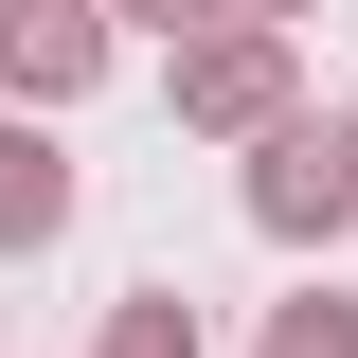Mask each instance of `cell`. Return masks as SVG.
I'll return each instance as SVG.
<instances>
[{
    "label": "cell",
    "instance_id": "cell-1",
    "mask_svg": "<svg viewBox=\"0 0 358 358\" xmlns=\"http://www.w3.org/2000/svg\"><path fill=\"white\" fill-rule=\"evenodd\" d=\"M162 108H179L197 143H268V126H305V54L268 36V18H197L179 72H162Z\"/></svg>",
    "mask_w": 358,
    "mask_h": 358
},
{
    "label": "cell",
    "instance_id": "cell-9",
    "mask_svg": "<svg viewBox=\"0 0 358 358\" xmlns=\"http://www.w3.org/2000/svg\"><path fill=\"white\" fill-rule=\"evenodd\" d=\"M341 126H358V90H341Z\"/></svg>",
    "mask_w": 358,
    "mask_h": 358
},
{
    "label": "cell",
    "instance_id": "cell-7",
    "mask_svg": "<svg viewBox=\"0 0 358 358\" xmlns=\"http://www.w3.org/2000/svg\"><path fill=\"white\" fill-rule=\"evenodd\" d=\"M126 18L143 36H197V18H233V0H108V36H126Z\"/></svg>",
    "mask_w": 358,
    "mask_h": 358
},
{
    "label": "cell",
    "instance_id": "cell-8",
    "mask_svg": "<svg viewBox=\"0 0 358 358\" xmlns=\"http://www.w3.org/2000/svg\"><path fill=\"white\" fill-rule=\"evenodd\" d=\"M233 18H268V36H287V18H322V0H233Z\"/></svg>",
    "mask_w": 358,
    "mask_h": 358
},
{
    "label": "cell",
    "instance_id": "cell-4",
    "mask_svg": "<svg viewBox=\"0 0 358 358\" xmlns=\"http://www.w3.org/2000/svg\"><path fill=\"white\" fill-rule=\"evenodd\" d=\"M54 233H72V143L36 108H0V251H54Z\"/></svg>",
    "mask_w": 358,
    "mask_h": 358
},
{
    "label": "cell",
    "instance_id": "cell-5",
    "mask_svg": "<svg viewBox=\"0 0 358 358\" xmlns=\"http://www.w3.org/2000/svg\"><path fill=\"white\" fill-rule=\"evenodd\" d=\"M90 358H215V341H197V305H179V287H126Z\"/></svg>",
    "mask_w": 358,
    "mask_h": 358
},
{
    "label": "cell",
    "instance_id": "cell-3",
    "mask_svg": "<svg viewBox=\"0 0 358 358\" xmlns=\"http://www.w3.org/2000/svg\"><path fill=\"white\" fill-rule=\"evenodd\" d=\"M108 54H126V36H108V0H0V90H18L36 126L108 90Z\"/></svg>",
    "mask_w": 358,
    "mask_h": 358
},
{
    "label": "cell",
    "instance_id": "cell-6",
    "mask_svg": "<svg viewBox=\"0 0 358 358\" xmlns=\"http://www.w3.org/2000/svg\"><path fill=\"white\" fill-rule=\"evenodd\" d=\"M251 358H358V305H341V287H305V305H268Z\"/></svg>",
    "mask_w": 358,
    "mask_h": 358
},
{
    "label": "cell",
    "instance_id": "cell-2",
    "mask_svg": "<svg viewBox=\"0 0 358 358\" xmlns=\"http://www.w3.org/2000/svg\"><path fill=\"white\" fill-rule=\"evenodd\" d=\"M251 233L268 251H322V233H358V126H268L251 143Z\"/></svg>",
    "mask_w": 358,
    "mask_h": 358
}]
</instances>
